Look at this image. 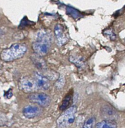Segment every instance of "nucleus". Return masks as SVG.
Returning a JSON list of instances; mask_svg holds the SVG:
<instances>
[{
  "mask_svg": "<svg viewBox=\"0 0 125 128\" xmlns=\"http://www.w3.org/2000/svg\"><path fill=\"white\" fill-rule=\"evenodd\" d=\"M95 121H96L95 118H90L88 120H86V121L84 123V125L82 128H93L95 124Z\"/></svg>",
  "mask_w": 125,
  "mask_h": 128,
  "instance_id": "nucleus-14",
  "label": "nucleus"
},
{
  "mask_svg": "<svg viewBox=\"0 0 125 128\" xmlns=\"http://www.w3.org/2000/svg\"><path fill=\"white\" fill-rule=\"evenodd\" d=\"M34 79L36 82L38 89L42 90H46L50 88V82L48 79L44 76V75L41 74L38 72H35L34 73Z\"/></svg>",
  "mask_w": 125,
  "mask_h": 128,
  "instance_id": "nucleus-7",
  "label": "nucleus"
},
{
  "mask_svg": "<svg viewBox=\"0 0 125 128\" xmlns=\"http://www.w3.org/2000/svg\"><path fill=\"white\" fill-rule=\"evenodd\" d=\"M54 34L59 44H64L67 41L68 38L62 25L57 24L54 27Z\"/></svg>",
  "mask_w": 125,
  "mask_h": 128,
  "instance_id": "nucleus-8",
  "label": "nucleus"
},
{
  "mask_svg": "<svg viewBox=\"0 0 125 128\" xmlns=\"http://www.w3.org/2000/svg\"><path fill=\"white\" fill-rule=\"evenodd\" d=\"M104 34L105 35H107L111 40H114L116 38V35L113 32L112 30H106L104 31Z\"/></svg>",
  "mask_w": 125,
  "mask_h": 128,
  "instance_id": "nucleus-15",
  "label": "nucleus"
},
{
  "mask_svg": "<svg viewBox=\"0 0 125 128\" xmlns=\"http://www.w3.org/2000/svg\"><path fill=\"white\" fill-rule=\"evenodd\" d=\"M67 14L70 16H71V17L73 18L74 19H77L79 18L80 17H81V15L77 10H76L75 9L72 8L71 7H68L67 9Z\"/></svg>",
  "mask_w": 125,
  "mask_h": 128,
  "instance_id": "nucleus-13",
  "label": "nucleus"
},
{
  "mask_svg": "<svg viewBox=\"0 0 125 128\" xmlns=\"http://www.w3.org/2000/svg\"><path fill=\"white\" fill-rule=\"evenodd\" d=\"M31 60H32L34 64L35 65V66L39 70H43L46 68V62H45V61H44L41 56H38L37 54L34 55L31 57Z\"/></svg>",
  "mask_w": 125,
  "mask_h": 128,
  "instance_id": "nucleus-10",
  "label": "nucleus"
},
{
  "mask_svg": "<svg viewBox=\"0 0 125 128\" xmlns=\"http://www.w3.org/2000/svg\"><path fill=\"white\" fill-rule=\"evenodd\" d=\"M96 128H117V125L113 120H104L98 123Z\"/></svg>",
  "mask_w": 125,
  "mask_h": 128,
  "instance_id": "nucleus-11",
  "label": "nucleus"
},
{
  "mask_svg": "<svg viewBox=\"0 0 125 128\" xmlns=\"http://www.w3.org/2000/svg\"><path fill=\"white\" fill-rule=\"evenodd\" d=\"M1 30H0V34H1Z\"/></svg>",
  "mask_w": 125,
  "mask_h": 128,
  "instance_id": "nucleus-17",
  "label": "nucleus"
},
{
  "mask_svg": "<svg viewBox=\"0 0 125 128\" xmlns=\"http://www.w3.org/2000/svg\"><path fill=\"white\" fill-rule=\"evenodd\" d=\"M6 95L7 96H6V98H7L8 99L11 98L12 96V91H11V90H9V91L7 92V94H6Z\"/></svg>",
  "mask_w": 125,
  "mask_h": 128,
  "instance_id": "nucleus-16",
  "label": "nucleus"
},
{
  "mask_svg": "<svg viewBox=\"0 0 125 128\" xmlns=\"http://www.w3.org/2000/svg\"><path fill=\"white\" fill-rule=\"evenodd\" d=\"M51 44V35L46 30H41L37 33L36 40L32 43V48L36 54L42 57L49 52Z\"/></svg>",
  "mask_w": 125,
  "mask_h": 128,
  "instance_id": "nucleus-1",
  "label": "nucleus"
},
{
  "mask_svg": "<svg viewBox=\"0 0 125 128\" xmlns=\"http://www.w3.org/2000/svg\"><path fill=\"white\" fill-rule=\"evenodd\" d=\"M71 100H72V95L71 94L66 95V96L64 98L63 101H62V104H61V106H60V110H62H62H67L68 108L69 107V106H70V104H71Z\"/></svg>",
  "mask_w": 125,
  "mask_h": 128,
  "instance_id": "nucleus-12",
  "label": "nucleus"
},
{
  "mask_svg": "<svg viewBox=\"0 0 125 128\" xmlns=\"http://www.w3.org/2000/svg\"><path fill=\"white\" fill-rule=\"evenodd\" d=\"M77 112L76 106H71L68 108L57 120V126L59 128H69L75 121V114Z\"/></svg>",
  "mask_w": 125,
  "mask_h": 128,
  "instance_id": "nucleus-3",
  "label": "nucleus"
},
{
  "mask_svg": "<svg viewBox=\"0 0 125 128\" xmlns=\"http://www.w3.org/2000/svg\"><path fill=\"white\" fill-rule=\"evenodd\" d=\"M27 51V47L24 44L15 43L9 48L1 51L0 58L6 62H10L22 58Z\"/></svg>",
  "mask_w": 125,
  "mask_h": 128,
  "instance_id": "nucleus-2",
  "label": "nucleus"
},
{
  "mask_svg": "<svg viewBox=\"0 0 125 128\" xmlns=\"http://www.w3.org/2000/svg\"><path fill=\"white\" fill-rule=\"evenodd\" d=\"M19 88L24 92H33L38 90L34 78L24 76L20 80Z\"/></svg>",
  "mask_w": 125,
  "mask_h": 128,
  "instance_id": "nucleus-4",
  "label": "nucleus"
},
{
  "mask_svg": "<svg viewBox=\"0 0 125 128\" xmlns=\"http://www.w3.org/2000/svg\"><path fill=\"white\" fill-rule=\"evenodd\" d=\"M101 113L102 116L104 117L106 120H113L118 114L116 110L110 105L102 106L101 109Z\"/></svg>",
  "mask_w": 125,
  "mask_h": 128,
  "instance_id": "nucleus-9",
  "label": "nucleus"
},
{
  "mask_svg": "<svg viewBox=\"0 0 125 128\" xmlns=\"http://www.w3.org/2000/svg\"><path fill=\"white\" fill-rule=\"evenodd\" d=\"M28 98L32 103L37 104L41 107H47L50 104L51 101V98L42 92H33L28 96Z\"/></svg>",
  "mask_w": 125,
  "mask_h": 128,
  "instance_id": "nucleus-5",
  "label": "nucleus"
},
{
  "mask_svg": "<svg viewBox=\"0 0 125 128\" xmlns=\"http://www.w3.org/2000/svg\"><path fill=\"white\" fill-rule=\"evenodd\" d=\"M42 112V110L35 105H28L25 106L22 110V114L24 116L28 119L34 118L40 116Z\"/></svg>",
  "mask_w": 125,
  "mask_h": 128,
  "instance_id": "nucleus-6",
  "label": "nucleus"
}]
</instances>
